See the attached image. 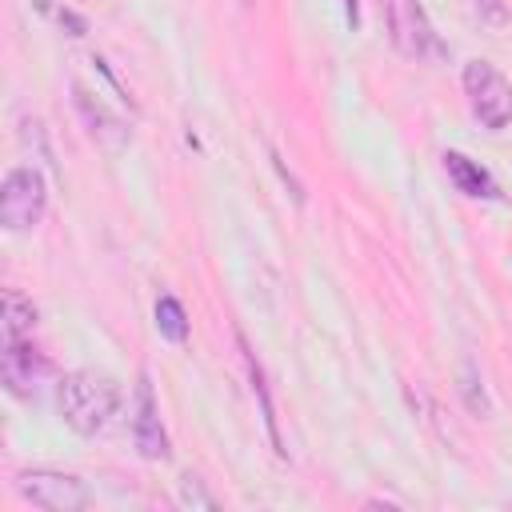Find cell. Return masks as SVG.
I'll list each match as a JSON object with an SVG mask.
<instances>
[{
  "mask_svg": "<svg viewBox=\"0 0 512 512\" xmlns=\"http://www.w3.org/2000/svg\"><path fill=\"white\" fill-rule=\"evenodd\" d=\"M56 408H60V416L72 432L96 436V432L108 428V420L120 408V384L108 372H96V368L68 372L56 388Z\"/></svg>",
  "mask_w": 512,
  "mask_h": 512,
  "instance_id": "cell-1",
  "label": "cell"
},
{
  "mask_svg": "<svg viewBox=\"0 0 512 512\" xmlns=\"http://www.w3.org/2000/svg\"><path fill=\"white\" fill-rule=\"evenodd\" d=\"M464 96H468L472 116L484 128L496 132L504 124H512V84L488 60H468L464 64Z\"/></svg>",
  "mask_w": 512,
  "mask_h": 512,
  "instance_id": "cell-2",
  "label": "cell"
},
{
  "mask_svg": "<svg viewBox=\"0 0 512 512\" xmlns=\"http://www.w3.org/2000/svg\"><path fill=\"white\" fill-rule=\"evenodd\" d=\"M48 184L36 168H12L0 184V224L8 232H28L44 220Z\"/></svg>",
  "mask_w": 512,
  "mask_h": 512,
  "instance_id": "cell-3",
  "label": "cell"
},
{
  "mask_svg": "<svg viewBox=\"0 0 512 512\" xmlns=\"http://www.w3.org/2000/svg\"><path fill=\"white\" fill-rule=\"evenodd\" d=\"M16 492L32 500L44 512H80L88 508V488L72 472H52V468H32L16 476Z\"/></svg>",
  "mask_w": 512,
  "mask_h": 512,
  "instance_id": "cell-4",
  "label": "cell"
},
{
  "mask_svg": "<svg viewBox=\"0 0 512 512\" xmlns=\"http://www.w3.org/2000/svg\"><path fill=\"white\" fill-rule=\"evenodd\" d=\"M48 372V360L32 348V336L28 340H4V352H0V380L12 396H32L40 376Z\"/></svg>",
  "mask_w": 512,
  "mask_h": 512,
  "instance_id": "cell-5",
  "label": "cell"
},
{
  "mask_svg": "<svg viewBox=\"0 0 512 512\" xmlns=\"http://www.w3.org/2000/svg\"><path fill=\"white\" fill-rule=\"evenodd\" d=\"M132 440H136V452H140L144 460H168V436H164V424H160V408H156L148 372H140V384H136Z\"/></svg>",
  "mask_w": 512,
  "mask_h": 512,
  "instance_id": "cell-6",
  "label": "cell"
},
{
  "mask_svg": "<svg viewBox=\"0 0 512 512\" xmlns=\"http://www.w3.org/2000/svg\"><path fill=\"white\" fill-rule=\"evenodd\" d=\"M444 172L452 176V184L464 192V196H484V200H496V180L476 164L468 160L464 152H444Z\"/></svg>",
  "mask_w": 512,
  "mask_h": 512,
  "instance_id": "cell-7",
  "label": "cell"
},
{
  "mask_svg": "<svg viewBox=\"0 0 512 512\" xmlns=\"http://www.w3.org/2000/svg\"><path fill=\"white\" fill-rule=\"evenodd\" d=\"M32 328H36V308H32V300H28L24 292L8 288V292H4V312H0V336H4V340H28Z\"/></svg>",
  "mask_w": 512,
  "mask_h": 512,
  "instance_id": "cell-8",
  "label": "cell"
},
{
  "mask_svg": "<svg viewBox=\"0 0 512 512\" xmlns=\"http://www.w3.org/2000/svg\"><path fill=\"white\" fill-rule=\"evenodd\" d=\"M156 328L172 344H184L188 340V316H184V308H180L176 296H160L156 300Z\"/></svg>",
  "mask_w": 512,
  "mask_h": 512,
  "instance_id": "cell-9",
  "label": "cell"
},
{
  "mask_svg": "<svg viewBox=\"0 0 512 512\" xmlns=\"http://www.w3.org/2000/svg\"><path fill=\"white\" fill-rule=\"evenodd\" d=\"M344 12H348V20L356 24V0H344Z\"/></svg>",
  "mask_w": 512,
  "mask_h": 512,
  "instance_id": "cell-10",
  "label": "cell"
}]
</instances>
